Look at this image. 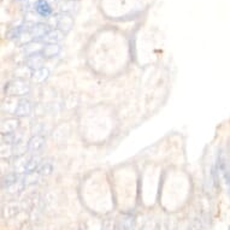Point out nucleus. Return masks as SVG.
<instances>
[{
	"label": "nucleus",
	"instance_id": "nucleus-8",
	"mask_svg": "<svg viewBox=\"0 0 230 230\" xmlns=\"http://www.w3.org/2000/svg\"><path fill=\"white\" fill-rule=\"evenodd\" d=\"M30 110H31V105L28 100L23 99V100H19L18 101V106H17V110H16V115L17 116H27L30 113Z\"/></svg>",
	"mask_w": 230,
	"mask_h": 230
},
{
	"label": "nucleus",
	"instance_id": "nucleus-13",
	"mask_svg": "<svg viewBox=\"0 0 230 230\" xmlns=\"http://www.w3.org/2000/svg\"><path fill=\"white\" fill-rule=\"evenodd\" d=\"M229 184H230V181H229Z\"/></svg>",
	"mask_w": 230,
	"mask_h": 230
},
{
	"label": "nucleus",
	"instance_id": "nucleus-14",
	"mask_svg": "<svg viewBox=\"0 0 230 230\" xmlns=\"http://www.w3.org/2000/svg\"><path fill=\"white\" fill-rule=\"evenodd\" d=\"M229 230H230V228H229Z\"/></svg>",
	"mask_w": 230,
	"mask_h": 230
},
{
	"label": "nucleus",
	"instance_id": "nucleus-12",
	"mask_svg": "<svg viewBox=\"0 0 230 230\" xmlns=\"http://www.w3.org/2000/svg\"><path fill=\"white\" fill-rule=\"evenodd\" d=\"M36 164H37V160H36L35 158L30 159V160L25 164V170H27V171H34V169H35Z\"/></svg>",
	"mask_w": 230,
	"mask_h": 230
},
{
	"label": "nucleus",
	"instance_id": "nucleus-9",
	"mask_svg": "<svg viewBox=\"0 0 230 230\" xmlns=\"http://www.w3.org/2000/svg\"><path fill=\"white\" fill-rule=\"evenodd\" d=\"M43 142H45V139L41 135H35L29 140L28 148L29 151H39L43 146Z\"/></svg>",
	"mask_w": 230,
	"mask_h": 230
},
{
	"label": "nucleus",
	"instance_id": "nucleus-3",
	"mask_svg": "<svg viewBox=\"0 0 230 230\" xmlns=\"http://www.w3.org/2000/svg\"><path fill=\"white\" fill-rule=\"evenodd\" d=\"M35 10L42 17H48L52 13V6L47 0H37L35 4Z\"/></svg>",
	"mask_w": 230,
	"mask_h": 230
},
{
	"label": "nucleus",
	"instance_id": "nucleus-10",
	"mask_svg": "<svg viewBox=\"0 0 230 230\" xmlns=\"http://www.w3.org/2000/svg\"><path fill=\"white\" fill-rule=\"evenodd\" d=\"M48 76V70L46 67H42V69H39V70H35L31 75V79L34 82H42L47 79Z\"/></svg>",
	"mask_w": 230,
	"mask_h": 230
},
{
	"label": "nucleus",
	"instance_id": "nucleus-2",
	"mask_svg": "<svg viewBox=\"0 0 230 230\" xmlns=\"http://www.w3.org/2000/svg\"><path fill=\"white\" fill-rule=\"evenodd\" d=\"M43 63H45V57H43L42 53L30 54L29 58L27 59V65H28V67H30V69H33V70L42 69Z\"/></svg>",
	"mask_w": 230,
	"mask_h": 230
},
{
	"label": "nucleus",
	"instance_id": "nucleus-7",
	"mask_svg": "<svg viewBox=\"0 0 230 230\" xmlns=\"http://www.w3.org/2000/svg\"><path fill=\"white\" fill-rule=\"evenodd\" d=\"M18 127V121L15 118H10L7 121H4L1 124V133L3 134H11L15 131Z\"/></svg>",
	"mask_w": 230,
	"mask_h": 230
},
{
	"label": "nucleus",
	"instance_id": "nucleus-1",
	"mask_svg": "<svg viewBox=\"0 0 230 230\" xmlns=\"http://www.w3.org/2000/svg\"><path fill=\"white\" fill-rule=\"evenodd\" d=\"M29 92V87L25 82L18 80V81H12L7 85L6 87V93L12 97H18V95H24Z\"/></svg>",
	"mask_w": 230,
	"mask_h": 230
},
{
	"label": "nucleus",
	"instance_id": "nucleus-6",
	"mask_svg": "<svg viewBox=\"0 0 230 230\" xmlns=\"http://www.w3.org/2000/svg\"><path fill=\"white\" fill-rule=\"evenodd\" d=\"M60 52V47L58 43H47L43 48H42V54L45 58H52L55 57L58 53Z\"/></svg>",
	"mask_w": 230,
	"mask_h": 230
},
{
	"label": "nucleus",
	"instance_id": "nucleus-5",
	"mask_svg": "<svg viewBox=\"0 0 230 230\" xmlns=\"http://www.w3.org/2000/svg\"><path fill=\"white\" fill-rule=\"evenodd\" d=\"M63 36H64V34H63L59 29H53V30H49V31L42 37V40L46 41L47 43H57V42H59L60 40H63Z\"/></svg>",
	"mask_w": 230,
	"mask_h": 230
},
{
	"label": "nucleus",
	"instance_id": "nucleus-11",
	"mask_svg": "<svg viewBox=\"0 0 230 230\" xmlns=\"http://www.w3.org/2000/svg\"><path fill=\"white\" fill-rule=\"evenodd\" d=\"M71 25H72V19L69 17V16H64V17H61L60 19H59V22H58V27L60 28V29H66V30H69L70 28H71Z\"/></svg>",
	"mask_w": 230,
	"mask_h": 230
},
{
	"label": "nucleus",
	"instance_id": "nucleus-4",
	"mask_svg": "<svg viewBox=\"0 0 230 230\" xmlns=\"http://www.w3.org/2000/svg\"><path fill=\"white\" fill-rule=\"evenodd\" d=\"M48 27L46 24L39 23V24H34L30 29H29V36L31 39H36V37H43L47 33H48Z\"/></svg>",
	"mask_w": 230,
	"mask_h": 230
}]
</instances>
